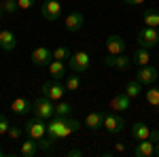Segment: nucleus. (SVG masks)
Segmentation results:
<instances>
[{
	"instance_id": "f3484780",
	"label": "nucleus",
	"mask_w": 159,
	"mask_h": 157,
	"mask_svg": "<svg viewBox=\"0 0 159 157\" xmlns=\"http://www.w3.org/2000/svg\"><path fill=\"white\" fill-rule=\"evenodd\" d=\"M134 155L136 157H153L155 155V142L153 140H138V145L134 149Z\"/></svg>"
},
{
	"instance_id": "f257e3e1",
	"label": "nucleus",
	"mask_w": 159,
	"mask_h": 157,
	"mask_svg": "<svg viewBox=\"0 0 159 157\" xmlns=\"http://www.w3.org/2000/svg\"><path fill=\"white\" fill-rule=\"evenodd\" d=\"M81 130V121H76L74 117H51L49 123H47V136L51 140H61V138H68L72 132H79Z\"/></svg>"
},
{
	"instance_id": "423d86ee",
	"label": "nucleus",
	"mask_w": 159,
	"mask_h": 157,
	"mask_svg": "<svg viewBox=\"0 0 159 157\" xmlns=\"http://www.w3.org/2000/svg\"><path fill=\"white\" fill-rule=\"evenodd\" d=\"M159 45V30L157 28H148L144 25L140 32H138V47L144 49H153Z\"/></svg>"
},
{
	"instance_id": "7c9ffc66",
	"label": "nucleus",
	"mask_w": 159,
	"mask_h": 157,
	"mask_svg": "<svg viewBox=\"0 0 159 157\" xmlns=\"http://www.w3.org/2000/svg\"><path fill=\"white\" fill-rule=\"evenodd\" d=\"M38 146H40V151H51V149H53V140H51L49 136H43V138L38 140Z\"/></svg>"
},
{
	"instance_id": "4be33fe9",
	"label": "nucleus",
	"mask_w": 159,
	"mask_h": 157,
	"mask_svg": "<svg viewBox=\"0 0 159 157\" xmlns=\"http://www.w3.org/2000/svg\"><path fill=\"white\" fill-rule=\"evenodd\" d=\"M142 21L148 28H159V9H147L142 13Z\"/></svg>"
},
{
	"instance_id": "39448f33",
	"label": "nucleus",
	"mask_w": 159,
	"mask_h": 157,
	"mask_svg": "<svg viewBox=\"0 0 159 157\" xmlns=\"http://www.w3.org/2000/svg\"><path fill=\"white\" fill-rule=\"evenodd\" d=\"M24 132L30 136V138H34V140H40L43 136H47V123L45 119H40V117H34V119H28L24 123Z\"/></svg>"
},
{
	"instance_id": "f704fd0d",
	"label": "nucleus",
	"mask_w": 159,
	"mask_h": 157,
	"mask_svg": "<svg viewBox=\"0 0 159 157\" xmlns=\"http://www.w3.org/2000/svg\"><path fill=\"white\" fill-rule=\"evenodd\" d=\"M125 4H129V7H138V4H142V2H147V0H123Z\"/></svg>"
},
{
	"instance_id": "6ab92c4d",
	"label": "nucleus",
	"mask_w": 159,
	"mask_h": 157,
	"mask_svg": "<svg viewBox=\"0 0 159 157\" xmlns=\"http://www.w3.org/2000/svg\"><path fill=\"white\" fill-rule=\"evenodd\" d=\"M11 109L15 115H19V117H24V115H28L30 110H32V102L30 100H25V98H15L11 102Z\"/></svg>"
},
{
	"instance_id": "2f4dec72",
	"label": "nucleus",
	"mask_w": 159,
	"mask_h": 157,
	"mask_svg": "<svg viewBox=\"0 0 159 157\" xmlns=\"http://www.w3.org/2000/svg\"><path fill=\"white\" fill-rule=\"evenodd\" d=\"M9 136L15 138V140L21 138V136H24V127H19V125H11V127H9Z\"/></svg>"
},
{
	"instance_id": "9b49d317",
	"label": "nucleus",
	"mask_w": 159,
	"mask_h": 157,
	"mask_svg": "<svg viewBox=\"0 0 159 157\" xmlns=\"http://www.w3.org/2000/svg\"><path fill=\"white\" fill-rule=\"evenodd\" d=\"M83 24H85V15H83V13H79V11H72L70 15H66V19H64V28H66L70 34L81 32Z\"/></svg>"
},
{
	"instance_id": "72a5a7b5",
	"label": "nucleus",
	"mask_w": 159,
	"mask_h": 157,
	"mask_svg": "<svg viewBox=\"0 0 159 157\" xmlns=\"http://www.w3.org/2000/svg\"><path fill=\"white\" fill-rule=\"evenodd\" d=\"M148 140L157 142V140H159V130H153V127H151V136H148Z\"/></svg>"
},
{
	"instance_id": "7ed1b4c3",
	"label": "nucleus",
	"mask_w": 159,
	"mask_h": 157,
	"mask_svg": "<svg viewBox=\"0 0 159 157\" xmlns=\"http://www.w3.org/2000/svg\"><path fill=\"white\" fill-rule=\"evenodd\" d=\"M68 68L76 74H85L89 68H91V58L87 51H76L68 58Z\"/></svg>"
},
{
	"instance_id": "f03ea898",
	"label": "nucleus",
	"mask_w": 159,
	"mask_h": 157,
	"mask_svg": "<svg viewBox=\"0 0 159 157\" xmlns=\"http://www.w3.org/2000/svg\"><path fill=\"white\" fill-rule=\"evenodd\" d=\"M32 113H34V117H40V119L47 121L51 117H55V102L40 94V98H36L32 102Z\"/></svg>"
},
{
	"instance_id": "0eeeda50",
	"label": "nucleus",
	"mask_w": 159,
	"mask_h": 157,
	"mask_svg": "<svg viewBox=\"0 0 159 157\" xmlns=\"http://www.w3.org/2000/svg\"><path fill=\"white\" fill-rule=\"evenodd\" d=\"M102 127H106V132L108 134H121L125 130V119H123L119 113H104V125Z\"/></svg>"
},
{
	"instance_id": "e433bc0d",
	"label": "nucleus",
	"mask_w": 159,
	"mask_h": 157,
	"mask_svg": "<svg viewBox=\"0 0 159 157\" xmlns=\"http://www.w3.org/2000/svg\"><path fill=\"white\" fill-rule=\"evenodd\" d=\"M155 157H159V140L155 142Z\"/></svg>"
},
{
	"instance_id": "ddd939ff",
	"label": "nucleus",
	"mask_w": 159,
	"mask_h": 157,
	"mask_svg": "<svg viewBox=\"0 0 159 157\" xmlns=\"http://www.w3.org/2000/svg\"><path fill=\"white\" fill-rule=\"evenodd\" d=\"M129 104H132V98L127 96L125 91L117 94V96H112V98H110V102H108V106L115 110V113H125V110L129 109Z\"/></svg>"
},
{
	"instance_id": "c85d7f7f",
	"label": "nucleus",
	"mask_w": 159,
	"mask_h": 157,
	"mask_svg": "<svg viewBox=\"0 0 159 157\" xmlns=\"http://www.w3.org/2000/svg\"><path fill=\"white\" fill-rule=\"evenodd\" d=\"M0 4H2V9H4V13H9V15H13V13H17V9H19V2H17V0H2Z\"/></svg>"
},
{
	"instance_id": "b1692460",
	"label": "nucleus",
	"mask_w": 159,
	"mask_h": 157,
	"mask_svg": "<svg viewBox=\"0 0 159 157\" xmlns=\"http://www.w3.org/2000/svg\"><path fill=\"white\" fill-rule=\"evenodd\" d=\"M132 60L138 64V66H147L148 62H151V53H148V49L144 47H138L136 49V53H134V58Z\"/></svg>"
},
{
	"instance_id": "ea45409f",
	"label": "nucleus",
	"mask_w": 159,
	"mask_h": 157,
	"mask_svg": "<svg viewBox=\"0 0 159 157\" xmlns=\"http://www.w3.org/2000/svg\"><path fill=\"white\" fill-rule=\"evenodd\" d=\"M157 30H159V28H157Z\"/></svg>"
},
{
	"instance_id": "58836bf2",
	"label": "nucleus",
	"mask_w": 159,
	"mask_h": 157,
	"mask_svg": "<svg viewBox=\"0 0 159 157\" xmlns=\"http://www.w3.org/2000/svg\"><path fill=\"white\" fill-rule=\"evenodd\" d=\"M2 155H7V153H4V151H2V149H0V157H2Z\"/></svg>"
},
{
	"instance_id": "aec40b11",
	"label": "nucleus",
	"mask_w": 159,
	"mask_h": 157,
	"mask_svg": "<svg viewBox=\"0 0 159 157\" xmlns=\"http://www.w3.org/2000/svg\"><path fill=\"white\" fill-rule=\"evenodd\" d=\"M49 74L51 79H55V81H61V79H66V64L60 60H51L49 64Z\"/></svg>"
},
{
	"instance_id": "f8f14e48",
	"label": "nucleus",
	"mask_w": 159,
	"mask_h": 157,
	"mask_svg": "<svg viewBox=\"0 0 159 157\" xmlns=\"http://www.w3.org/2000/svg\"><path fill=\"white\" fill-rule=\"evenodd\" d=\"M132 62L134 60L127 58L125 53H117V55H108L104 64H106L108 68H115V70H127V68L132 66Z\"/></svg>"
},
{
	"instance_id": "2eb2a0df",
	"label": "nucleus",
	"mask_w": 159,
	"mask_h": 157,
	"mask_svg": "<svg viewBox=\"0 0 159 157\" xmlns=\"http://www.w3.org/2000/svg\"><path fill=\"white\" fill-rule=\"evenodd\" d=\"M106 51L108 55H117V53H125V40L119 34H110L106 38Z\"/></svg>"
},
{
	"instance_id": "4c0bfd02",
	"label": "nucleus",
	"mask_w": 159,
	"mask_h": 157,
	"mask_svg": "<svg viewBox=\"0 0 159 157\" xmlns=\"http://www.w3.org/2000/svg\"><path fill=\"white\" fill-rule=\"evenodd\" d=\"M2 15H4V9H2V4H0V19H2Z\"/></svg>"
},
{
	"instance_id": "20e7f679",
	"label": "nucleus",
	"mask_w": 159,
	"mask_h": 157,
	"mask_svg": "<svg viewBox=\"0 0 159 157\" xmlns=\"http://www.w3.org/2000/svg\"><path fill=\"white\" fill-rule=\"evenodd\" d=\"M66 91H68L66 85H61L60 81H55V79H49V81H45V83L40 85V94L47 96L49 100H53V102H60Z\"/></svg>"
},
{
	"instance_id": "9d476101",
	"label": "nucleus",
	"mask_w": 159,
	"mask_h": 157,
	"mask_svg": "<svg viewBox=\"0 0 159 157\" xmlns=\"http://www.w3.org/2000/svg\"><path fill=\"white\" fill-rule=\"evenodd\" d=\"M40 15L47 19V21H57L61 15V4L57 0H47L43 7H40Z\"/></svg>"
},
{
	"instance_id": "c756f323",
	"label": "nucleus",
	"mask_w": 159,
	"mask_h": 157,
	"mask_svg": "<svg viewBox=\"0 0 159 157\" xmlns=\"http://www.w3.org/2000/svg\"><path fill=\"white\" fill-rule=\"evenodd\" d=\"M9 127H11V123L7 119V115L0 113V136H7V134H9Z\"/></svg>"
},
{
	"instance_id": "a211bd4d",
	"label": "nucleus",
	"mask_w": 159,
	"mask_h": 157,
	"mask_svg": "<svg viewBox=\"0 0 159 157\" xmlns=\"http://www.w3.org/2000/svg\"><path fill=\"white\" fill-rule=\"evenodd\" d=\"M38 151H40V146H38V140H34V138H25L24 142H21V149H19V153L24 157H36Z\"/></svg>"
},
{
	"instance_id": "5701e85b",
	"label": "nucleus",
	"mask_w": 159,
	"mask_h": 157,
	"mask_svg": "<svg viewBox=\"0 0 159 157\" xmlns=\"http://www.w3.org/2000/svg\"><path fill=\"white\" fill-rule=\"evenodd\" d=\"M125 94L132 98V100H134V98H140V96H142V83L136 81V79H132L129 83L125 85Z\"/></svg>"
},
{
	"instance_id": "c9c22d12",
	"label": "nucleus",
	"mask_w": 159,
	"mask_h": 157,
	"mask_svg": "<svg viewBox=\"0 0 159 157\" xmlns=\"http://www.w3.org/2000/svg\"><path fill=\"white\" fill-rule=\"evenodd\" d=\"M66 155H70V157H79V155H83V153H81L79 149H70V151H68Z\"/></svg>"
},
{
	"instance_id": "cd10ccee",
	"label": "nucleus",
	"mask_w": 159,
	"mask_h": 157,
	"mask_svg": "<svg viewBox=\"0 0 159 157\" xmlns=\"http://www.w3.org/2000/svg\"><path fill=\"white\" fill-rule=\"evenodd\" d=\"M70 113H72V104L70 102H64V100L55 102V115L57 117H68Z\"/></svg>"
},
{
	"instance_id": "a878e982",
	"label": "nucleus",
	"mask_w": 159,
	"mask_h": 157,
	"mask_svg": "<svg viewBox=\"0 0 159 157\" xmlns=\"http://www.w3.org/2000/svg\"><path fill=\"white\" fill-rule=\"evenodd\" d=\"M144 98H147V104H151L153 109H159V87H148Z\"/></svg>"
},
{
	"instance_id": "dca6fc26",
	"label": "nucleus",
	"mask_w": 159,
	"mask_h": 157,
	"mask_svg": "<svg viewBox=\"0 0 159 157\" xmlns=\"http://www.w3.org/2000/svg\"><path fill=\"white\" fill-rule=\"evenodd\" d=\"M85 125L91 130V132L100 130V127L104 125V110H91V113L85 117Z\"/></svg>"
},
{
	"instance_id": "bb28decb",
	"label": "nucleus",
	"mask_w": 159,
	"mask_h": 157,
	"mask_svg": "<svg viewBox=\"0 0 159 157\" xmlns=\"http://www.w3.org/2000/svg\"><path fill=\"white\" fill-rule=\"evenodd\" d=\"M72 55V51L70 47H66V45H60V47L53 49V60H60V62H66L68 58Z\"/></svg>"
},
{
	"instance_id": "393cba45",
	"label": "nucleus",
	"mask_w": 159,
	"mask_h": 157,
	"mask_svg": "<svg viewBox=\"0 0 159 157\" xmlns=\"http://www.w3.org/2000/svg\"><path fill=\"white\" fill-rule=\"evenodd\" d=\"M66 89H68V91H79V87H81V74H66Z\"/></svg>"
},
{
	"instance_id": "473e14b6",
	"label": "nucleus",
	"mask_w": 159,
	"mask_h": 157,
	"mask_svg": "<svg viewBox=\"0 0 159 157\" xmlns=\"http://www.w3.org/2000/svg\"><path fill=\"white\" fill-rule=\"evenodd\" d=\"M19 2V9H32L36 0H17Z\"/></svg>"
},
{
	"instance_id": "4468645a",
	"label": "nucleus",
	"mask_w": 159,
	"mask_h": 157,
	"mask_svg": "<svg viewBox=\"0 0 159 157\" xmlns=\"http://www.w3.org/2000/svg\"><path fill=\"white\" fill-rule=\"evenodd\" d=\"M0 49L7 51V53L17 49V36H15L13 30H0Z\"/></svg>"
},
{
	"instance_id": "1a4fd4ad",
	"label": "nucleus",
	"mask_w": 159,
	"mask_h": 157,
	"mask_svg": "<svg viewBox=\"0 0 159 157\" xmlns=\"http://www.w3.org/2000/svg\"><path fill=\"white\" fill-rule=\"evenodd\" d=\"M134 79H136V81H140L142 85H153L159 79V68H157V66H151V64L140 66V70L136 72Z\"/></svg>"
},
{
	"instance_id": "6e6552de",
	"label": "nucleus",
	"mask_w": 159,
	"mask_h": 157,
	"mask_svg": "<svg viewBox=\"0 0 159 157\" xmlns=\"http://www.w3.org/2000/svg\"><path fill=\"white\" fill-rule=\"evenodd\" d=\"M30 60H32V64H34V66H38V68L49 66L51 60H53V51H51L49 47H45V45H40V47H36L34 51H32Z\"/></svg>"
},
{
	"instance_id": "412c9836",
	"label": "nucleus",
	"mask_w": 159,
	"mask_h": 157,
	"mask_svg": "<svg viewBox=\"0 0 159 157\" xmlns=\"http://www.w3.org/2000/svg\"><path fill=\"white\" fill-rule=\"evenodd\" d=\"M148 136H151V127H148L147 123L138 121V123L132 125V138L134 140H147Z\"/></svg>"
}]
</instances>
